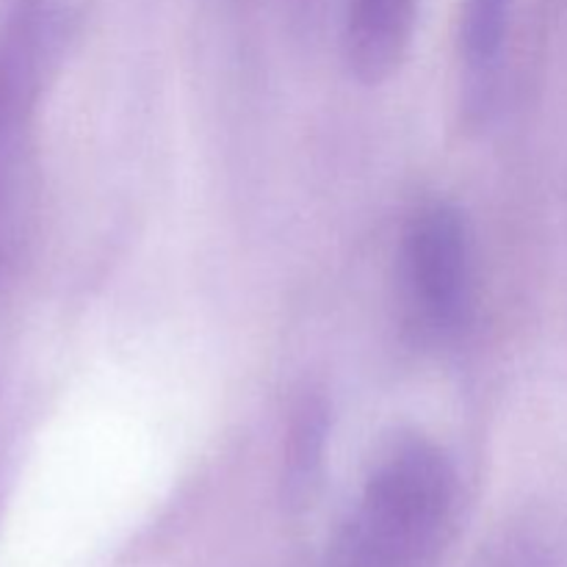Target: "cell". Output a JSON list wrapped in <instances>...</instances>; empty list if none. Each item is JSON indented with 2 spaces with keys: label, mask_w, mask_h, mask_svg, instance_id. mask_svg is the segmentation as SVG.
I'll list each match as a JSON object with an SVG mask.
<instances>
[{
  "label": "cell",
  "mask_w": 567,
  "mask_h": 567,
  "mask_svg": "<svg viewBox=\"0 0 567 567\" xmlns=\"http://www.w3.org/2000/svg\"><path fill=\"white\" fill-rule=\"evenodd\" d=\"M457 509V471L437 443L399 435L371 465L327 567H432Z\"/></svg>",
  "instance_id": "cell-1"
},
{
  "label": "cell",
  "mask_w": 567,
  "mask_h": 567,
  "mask_svg": "<svg viewBox=\"0 0 567 567\" xmlns=\"http://www.w3.org/2000/svg\"><path fill=\"white\" fill-rule=\"evenodd\" d=\"M402 321L421 347H446L463 332L474 297V255L465 216L426 203L408 219L399 244Z\"/></svg>",
  "instance_id": "cell-2"
},
{
  "label": "cell",
  "mask_w": 567,
  "mask_h": 567,
  "mask_svg": "<svg viewBox=\"0 0 567 567\" xmlns=\"http://www.w3.org/2000/svg\"><path fill=\"white\" fill-rule=\"evenodd\" d=\"M419 0H349L343 44L354 78L382 83L399 70L413 42Z\"/></svg>",
  "instance_id": "cell-3"
},
{
  "label": "cell",
  "mask_w": 567,
  "mask_h": 567,
  "mask_svg": "<svg viewBox=\"0 0 567 567\" xmlns=\"http://www.w3.org/2000/svg\"><path fill=\"white\" fill-rule=\"evenodd\" d=\"M513 14V0H465L460 44L471 70L485 72L498 61Z\"/></svg>",
  "instance_id": "cell-4"
},
{
  "label": "cell",
  "mask_w": 567,
  "mask_h": 567,
  "mask_svg": "<svg viewBox=\"0 0 567 567\" xmlns=\"http://www.w3.org/2000/svg\"><path fill=\"white\" fill-rule=\"evenodd\" d=\"M474 567H557V554L535 532H509Z\"/></svg>",
  "instance_id": "cell-5"
}]
</instances>
